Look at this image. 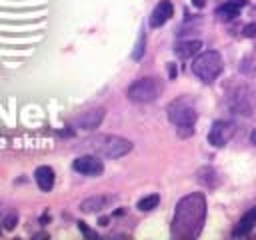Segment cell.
<instances>
[{
	"label": "cell",
	"mask_w": 256,
	"mask_h": 240,
	"mask_svg": "<svg viewBox=\"0 0 256 240\" xmlns=\"http://www.w3.org/2000/svg\"><path fill=\"white\" fill-rule=\"evenodd\" d=\"M194 6H204V0H194Z\"/></svg>",
	"instance_id": "cell-21"
},
{
	"label": "cell",
	"mask_w": 256,
	"mask_h": 240,
	"mask_svg": "<svg viewBox=\"0 0 256 240\" xmlns=\"http://www.w3.org/2000/svg\"><path fill=\"white\" fill-rule=\"evenodd\" d=\"M254 224H256V206L254 208H250L242 218H240V222L236 224V228H234V236H244V234H248L252 228H254Z\"/></svg>",
	"instance_id": "cell-14"
},
{
	"label": "cell",
	"mask_w": 256,
	"mask_h": 240,
	"mask_svg": "<svg viewBox=\"0 0 256 240\" xmlns=\"http://www.w3.org/2000/svg\"><path fill=\"white\" fill-rule=\"evenodd\" d=\"M244 36L246 38H256V24H246L244 26Z\"/></svg>",
	"instance_id": "cell-18"
},
{
	"label": "cell",
	"mask_w": 256,
	"mask_h": 240,
	"mask_svg": "<svg viewBox=\"0 0 256 240\" xmlns=\"http://www.w3.org/2000/svg\"><path fill=\"white\" fill-rule=\"evenodd\" d=\"M110 202H112L110 196H90V198L82 200L80 210H82V212H88V214H90V212H100V210L106 208Z\"/></svg>",
	"instance_id": "cell-12"
},
{
	"label": "cell",
	"mask_w": 256,
	"mask_h": 240,
	"mask_svg": "<svg viewBox=\"0 0 256 240\" xmlns=\"http://www.w3.org/2000/svg\"><path fill=\"white\" fill-rule=\"evenodd\" d=\"M250 142L256 146V128H254V130H252V134H250Z\"/></svg>",
	"instance_id": "cell-20"
},
{
	"label": "cell",
	"mask_w": 256,
	"mask_h": 240,
	"mask_svg": "<svg viewBox=\"0 0 256 240\" xmlns=\"http://www.w3.org/2000/svg\"><path fill=\"white\" fill-rule=\"evenodd\" d=\"M200 48H202V40H182V42H176L174 52H176V56H180V58H190V56H194Z\"/></svg>",
	"instance_id": "cell-13"
},
{
	"label": "cell",
	"mask_w": 256,
	"mask_h": 240,
	"mask_svg": "<svg viewBox=\"0 0 256 240\" xmlns=\"http://www.w3.org/2000/svg\"><path fill=\"white\" fill-rule=\"evenodd\" d=\"M88 146L98 152L100 156L104 158H122L124 154H128L132 150V142L128 138H122V136H116V134H102V136H96L92 140H88Z\"/></svg>",
	"instance_id": "cell-3"
},
{
	"label": "cell",
	"mask_w": 256,
	"mask_h": 240,
	"mask_svg": "<svg viewBox=\"0 0 256 240\" xmlns=\"http://www.w3.org/2000/svg\"><path fill=\"white\" fill-rule=\"evenodd\" d=\"M72 168L76 172H80L82 176H100L104 172V164L100 158L92 156V154H86V156H78L74 162H72Z\"/></svg>",
	"instance_id": "cell-8"
},
{
	"label": "cell",
	"mask_w": 256,
	"mask_h": 240,
	"mask_svg": "<svg viewBox=\"0 0 256 240\" xmlns=\"http://www.w3.org/2000/svg\"><path fill=\"white\" fill-rule=\"evenodd\" d=\"M34 180L42 192H50L54 186V170L50 166H38L34 172Z\"/></svg>",
	"instance_id": "cell-11"
},
{
	"label": "cell",
	"mask_w": 256,
	"mask_h": 240,
	"mask_svg": "<svg viewBox=\"0 0 256 240\" xmlns=\"http://www.w3.org/2000/svg\"><path fill=\"white\" fill-rule=\"evenodd\" d=\"M238 14H240V4H234V2H226L220 8H216V16L220 20H232Z\"/></svg>",
	"instance_id": "cell-15"
},
{
	"label": "cell",
	"mask_w": 256,
	"mask_h": 240,
	"mask_svg": "<svg viewBox=\"0 0 256 240\" xmlns=\"http://www.w3.org/2000/svg\"><path fill=\"white\" fill-rule=\"evenodd\" d=\"M14 222H16V214H10V216L4 220V228H8V230L14 228Z\"/></svg>",
	"instance_id": "cell-19"
},
{
	"label": "cell",
	"mask_w": 256,
	"mask_h": 240,
	"mask_svg": "<svg viewBox=\"0 0 256 240\" xmlns=\"http://www.w3.org/2000/svg\"><path fill=\"white\" fill-rule=\"evenodd\" d=\"M168 120L174 124L178 136L188 138L194 134V124H196V106L190 98L180 96L168 104Z\"/></svg>",
	"instance_id": "cell-2"
},
{
	"label": "cell",
	"mask_w": 256,
	"mask_h": 240,
	"mask_svg": "<svg viewBox=\"0 0 256 240\" xmlns=\"http://www.w3.org/2000/svg\"><path fill=\"white\" fill-rule=\"evenodd\" d=\"M228 106H230V110H234L238 114H244V116L254 114V110H256V90L252 86H238L230 94Z\"/></svg>",
	"instance_id": "cell-6"
},
{
	"label": "cell",
	"mask_w": 256,
	"mask_h": 240,
	"mask_svg": "<svg viewBox=\"0 0 256 240\" xmlns=\"http://www.w3.org/2000/svg\"><path fill=\"white\" fill-rule=\"evenodd\" d=\"M162 92V84L158 78H152V76H146V78H140L136 80L134 84H130L126 96L132 100V102H138V104H146V102H154Z\"/></svg>",
	"instance_id": "cell-5"
},
{
	"label": "cell",
	"mask_w": 256,
	"mask_h": 240,
	"mask_svg": "<svg viewBox=\"0 0 256 240\" xmlns=\"http://www.w3.org/2000/svg\"><path fill=\"white\" fill-rule=\"evenodd\" d=\"M240 70H242L246 76H256V50H254L252 54H248V56L242 60Z\"/></svg>",
	"instance_id": "cell-17"
},
{
	"label": "cell",
	"mask_w": 256,
	"mask_h": 240,
	"mask_svg": "<svg viewBox=\"0 0 256 240\" xmlns=\"http://www.w3.org/2000/svg\"><path fill=\"white\" fill-rule=\"evenodd\" d=\"M172 12H174L172 2H170V0H160V2L156 4V8L152 10V14H150V26H152V28H160L162 24H166V22L170 20Z\"/></svg>",
	"instance_id": "cell-10"
},
{
	"label": "cell",
	"mask_w": 256,
	"mask_h": 240,
	"mask_svg": "<svg viewBox=\"0 0 256 240\" xmlns=\"http://www.w3.org/2000/svg\"><path fill=\"white\" fill-rule=\"evenodd\" d=\"M206 218V198L202 192L186 194L178 200L174 218H172V236L178 240L196 238L202 232Z\"/></svg>",
	"instance_id": "cell-1"
},
{
	"label": "cell",
	"mask_w": 256,
	"mask_h": 240,
	"mask_svg": "<svg viewBox=\"0 0 256 240\" xmlns=\"http://www.w3.org/2000/svg\"><path fill=\"white\" fill-rule=\"evenodd\" d=\"M158 202H160V196H158V194H150V196H144V198H140V200H138V210H142V212L154 210V208L158 206Z\"/></svg>",
	"instance_id": "cell-16"
},
{
	"label": "cell",
	"mask_w": 256,
	"mask_h": 240,
	"mask_svg": "<svg viewBox=\"0 0 256 240\" xmlns=\"http://www.w3.org/2000/svg\"><path fill=\"white\" fill-rule=\"evenodd\" d=\"M224 64H222V56L216 50H206L202 54H198L192 62V72L198 80H202L204 84L214 82L220 72H222Z\"/></svg>",
	"instance_id": "cell-4"
},
{
	"label": "cell",
	"mask_w": 256,
	"mask_h": 240,
	"mask_svg": "<svg viewBox=\"0 0 256 240\" xmlns=\"http://www.w3.org/2000/svg\"><path fill=\"white\" fill-rule=\"evenodd\" d=\"M234 132H236V126H234L232 122H228V120H218V122L212 124L210 132H208V142H210L212 146H216V148H222V146L228 144V140L234 136Z\"/></svg>",
	"instance_id": "cell-7"
},
{
	"label": "cell",
	"mask_w": 256,
	"mask_h": 240,
	"mask_svg": "<svg viewBox=\"0 0 256 240\" xmlns=\"http://www.w3.org/2000/svg\"><path fill=\"white\" fill-rule=\"evenodd\" d=\"M104 120V108H92L74 118V126L80 130H94Z\"/></svg>",
	"instance_id": "cell-9"
}]
</instances>
